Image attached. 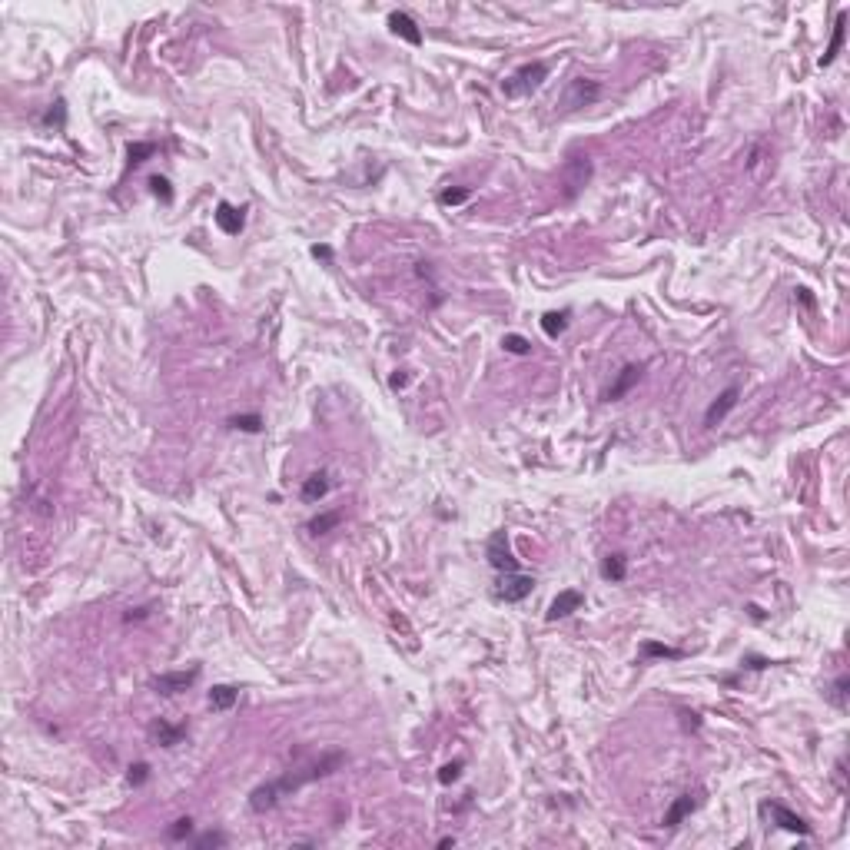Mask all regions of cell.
I'll use <instances>...</instances> for the list:
<instances>
[{"mask_svg": "<svg viewBox=\"0 0 850 850\" xmlns=\"http://www.w3.org/2000/svg\"><path fill=\"white\" fill-rule=\"evenodd\" d=\"M346 761V754L342 751H332V754H326L322 761H316V764H309V767H302V771H290L286 777H280V781H272V784H262V787H256V791L250 794V807L256 814H262V811H272L276 804L286 797L290 791H296V787H302V784H309V781H319V777H326V774H332L339 767V764Z\"/></svg>", "mask_w": 850, "mask_h": 850, "instance_id": "6da1fadb", "label": "cell"}, {"mask_svg": "<svg viewBox=\"0 0 850 850\" xmlns=\"http://www.w3.org/2000/svg\"><path fill=\"white\" fill-rule=\"evenodd\" d=\"M545 80H548V63H541V60H535V63H522L512 77L502 80V93L508 100L528 97L531 90H538Z\"/></svg>", "mask_w": 850, "mask_h": 850, "instance_id": "7a4b0ae2", "label": "cell"}, {"mask_svg": "<svg viewBox=\"0 0 850 850\" xmlns=\"http://www.w3.org/2000/svg\"><path fill=\"white\" fill-rule=\"evenodd\" d=\"M591 180V160L581 153H571L565 170H561V186H565V200H575V196L588 186Z\"/></svg>", "mask_w": 850, "mask_h": 850, "instance_id": "3957f363", "label": "cell"}, {"mask_svg": "<svg viewBox=\"0 0 850 850\" xmlns=\"http://www.w3.org/2000/svg\"><path fill=\"white\" fill-rule=\"evenodd\" d=\"M601 97V83L598 80H585V77H575L565 87V93H561L558 106L561 110H581V106H591L595 100Z\"/></svg>", "mask_w": 850, "mask_h": 850, "instance_id": "277c9868", "label": "cell"}, {"mask_svg": "<svg viewBox=\"0 0 850 850\" xmlns=\"http://www.w3.org/2000/svg\"><path fill=\"white\" fill-rule=\"evenodd\" d=\"M485 558H488V565H492L495 571H518V558L512 555V545H508V535L505 531H495L492 538H488V545H485Z\"/></svg>", "mask_w": 850, "mask_h": 850, "instance_id": "5b68a950", "label": "cell"}, {"mask_svg": "<svg viewBox=\"0 0 850 850\" xmlns=\"http://www.w3.org/2000/svg\"><path fill=\"white\" fill-rule=\"evenodd\" d=\"M196 677H200V667H190V671H166V675H156L153 681H150V687H153L156 695H180V691H186V687L196 685Z\"/></svg>", "mask_w": 850, "mask_h": 850, "instance_id": "8992f818", "label": "cell"}, {"mask_svg": "<svg viewBox=\"0 0 850 850\" xmlns=\"http://www.w3.org/2000/svg\"><path fill=\"white\" fill-rule=\"evenodd\" d=\"M761 814H767V817H771L777 827H784V831L801 834V837H807V834H811V827H807V821H804L801 814H794L791 807H784V804H777V801L761 804Z\"/></svg>", "mask_w": 850, "mask_h": 850, "instance_id": "52a82bcc", "label": "cell"}, {"mask_svg": "<svg viewBox=\"0 0 850 850\" xmlns=\"http://www.w3.org/2000/svg\"><path fill=\"white\" fill-rule=\"evenodd\" d=\"M535 588V578L531 575H522V571H505V578L498 581V598L505 601H522L531 595Z\"/></svg>", "mask_w": 850, "mask_h": 850, "instance_id": "ba28073f", "label": "cell"}, {"mask_svg": "<svg viewBox=\"0 0 850 850\" xmlns=\"http://www.w3.org/2000/svg\"><path fill=\"white\" fill-rule=\"evenodd\" d=\"M641 372H645V369H641V366H635V362H628V366H625V369H621V372H618V379H615V382H611V386L605 389V396H601V399H605V402H618L621 396H628L631 389L638 386V379H641Z\"/></svg>", "mask_w": 850, "mask_h": 850, "instance_id": "9c48e42d", "label": "cell"}, {"mask_svg": "<svg viewBox=\"0 0 850 850\" xmlns=\"http://www.w3.org/2000/svg\"><path fill=\"white\" fill-rule=\"evenodd\" d=\"M581 605H585V595H581V591H575V588H565V591H558V598L548 605L545 618H548V621H561V618H568L571 611H578Z\"/></svg>", "mask_w": 850, "mask_h": 850, "instance_id": "30bf717a", "label": "cell"}, {"mask_svg": "<svg viewBox=\"0 0 850 850\" xmlns=\"http://www.w3.org/2000/svg\"><path fill=\"white\" fill-rule=\"evenodd\" d=\"M737 396H741V389H737V386H727L724 392H721V396H717L715 402L707 406V412H705V425H707V429H715V425L721 422V419H724L727 412H731V409L737 406Z\"/></svg>", "mask_w": 850, "mask_h": 850, "instance_id": "8fae6325", "label": "cell"}, {"mask_svg": "<svg viewBox=\"0 0 850 850\" xmlns=\"http://www.w3.org/2000/svg\"><path fill=\"white\" fill-rule=\"evenodd\" d=\"M389 30L396 34V37L409 40L412 47H419L422 43V30H419V24L409 14H402V10H396V14H389Z\"/></svg>", "mask_w": 850, "mask_h": 850, "instance_id": "7c38bea8", "label": "cell"}, {"mask_svg": "<svg viewBox=\"0 0 850 850\" xmlns=\"http://www.w3.org/2000/svg\"><path fill=\"white\" fill-rule=\"evenodd\" d=\"M212 216H216V226H220L226 236H240L242 226H246V216H242V210H236L232 203H220Z\"/></svg>", "mask_w": 850, "mask_h": 850, "instance_id": "4fadbf2b", "label": "cell"}, {"mask_svg": "<svg viewBox=\"0 0 850 850\" xmlns=\"http://www.w3.org/2000/svg\"><path fill=\"white\" fill-rule=\"evenodd\" d=\"M695 807H697V797H695V794H681V797H677V801L671 804V807H667V814H665V821H661V827L675 831L677 824L685 821V817H687L691 811H695Z\"/></svg>", "mask_w": 850, "mask_h": 850, "instance_id": "5bb4252c", "label": "cell"}, {"mask_svg": "<svg viewBox=\"0 0 850 850\" xmlns=\"http://www.w3.org/2000/svg\"><path fill=\"white\" fill-rule=\"evenodd\" d=\"M844 30H847V14H837V24H834V37H831V43H827V50H824L821 67H831L834 60H837V53H841V47H844Z\"/></svg>", "mask_w": 850, "mask_h": 850, "instance_id": "9a60e30c", "label": "cell"}, {"mask_svg": "<svg viewBox=\"0 0 850 850\" xmlns=\"http://www.w3.org/2000/svg\"><path fill=\"white\" fill-rule=\"evenodd\" d=\"M326 492H329V475L326 472H316V475H309V478L302 482V502L316 505L319 498H326Z\"/></svg>", "mask_w": 850, "mask_h": 850, "instance_id": "2e32d148", "label": "cell"}, {"mask_svg": "<svg viewBox=\"0 0 850 850\" xmlns=\"http://www.w3.org/2000/svg\"><path fill=\"white\" fill-rule=\"evenodd\" d=\"M153 737L163 744V747H176V744L186 737V724H166V721H156Z\"/></svg>", "mask_w": 850, "mask_h": 850, "instance_id": "e0dca14e", "label": "cell"}, {"mask_svg": "<svg viewBox=\"0 0 850 850\" xmlns=\"http://www.w3.org/2000/svg\"><path fill=\"white\" fill-rule=\"evenodd\" d=\"M236 697H240V691L232 685H216L210 691V707L212 711H230V707L236 705Z\"/></svg>", "mask_w": 850, "mask_h": 850, "instance_id": "ac0fdd59", "label": "cell"}, {"mask_svg": "<svg viewBox=\"0 0 850 850\" xmlns=\"http://www.w3.org/2000/svg\"><path fill=\"white\" fill-rule=\"evenodd\" d=\"M541 329H545V336H551V339H558L565 329H568V312L561 309V312H545L541 316Z\"/></svg>", "mask_w": 850, "mask_h": 850, "instance_id": "d6986e66", "label": "cell"}, {"mask_svg": "<svg viewBox=\"0 0 850 850\" xmlns=\"http://www.w3.org/2000/svg\"><path fill=\"white\" fill-rule=\"evenodd\" d=\"M601 575H605L608 581H625V575H628V561H625V555H608L605 565H601Z\"/></svg>", "mask_w": 850, "mask_h": 850, "instance_id": "ffe728a7", "label": "cell"}, {"mask_svg": "<svg viewBox=\"0 0 850 850\" xmlns=\"http://www.w3.org/2000/svg\"><path fill=\"white\" fill-rule=\"evenodd\" d=\"M342 522V512H322V515H316V518H309V535H326V531H332L336 525Z\"/></svg>", "mask_w": 850, "mask_h": 850, "instance_id": "44dd1931", "label": "cell"}, {"mask_svg": "<svg viewBox=\"0 0 850 850\" xmlns=\"http://www.w3.org/2000/svg\"><path fill=\"white\" fill-rule=\"evenodd\" d=\"M641 657H671V661H677V657H685V651L671 645H657V641H645L641 645Z\"/></svg>", "mask_w": 850, "mask_h": 850, "instance_id": "7402d4cb", "label": "cell"}, {"mask_svg": "<svg viewBox=\"0 0 850 850\" xmlns=\"http://www.w3.org/2000/svg\"><path fill=\"white\" fill-rule=\"evenodd\" d=\"M502 349H505V352H512V356H528L531 342L525 336H518V332H508V336L502 339Z\"/></svg>", "mask_w": 850, "mask_h": 850, "instance_id": "603a6c76", "label": "cell"}, {"mask_svg": "<svg viewBox=\"0 0 850 850\" xmlns=\"http://www.w3.org/2000/svg\"><path fill=\"white\" fill-rule=\"evenodd\" d=\"M153 153H156V143H130V150H126V156H130V166H143Z\"/></svg>", "mask_w": 850, "mask_h": 850, "instance_id": "cb8c5ba5", "label": "cell"}, {"mask_svg": "<svg viewBox=\"0 0 850 850\" xmlns=\"http://www.w3.org/2000/svg\"><path fill=\"white\" fill-rule=\"evenodd\" d=\"M150 190H153V196H160L163 203H173V190H170V180H166V176H150Z\"/></svg>", "mask_w": 850, "mask_h": 850, "instance_id": "d4e9b609", "label": "cell"}, {"mask_svg": "<svg viewBox=\"0 0 850 850\" xmlns=\"http://www.w3.org/2000/svg\"><path fill=\"white\" fill-rule=\"evenodd\" d=\"M230 425L232 429H242V432H262V419L260 416H232Z\"/></svg>", "mask_w": 850, "mask_h": 850, "instance_id": "484cf974", "label": "cell"}, {"mask_svg": "<svg viewBox=\"0 0 850 850\" xmlns=\"http://www.w3.org/2000/svg\"><path fill=\"white\" fill-rule=\"evenodd\" d=\"M847 687H850V681H847V675H841L837 681H834V687H831V701L837 707H847Z\"/></svg>", "mask_w": 850, "mask_h": 850, "instance_id": "4316f807", "label": "cell"}, {"mask_svg": "<svg viewBox=\"0 0 850 850\" xmlns=\"http://www.w3.org/2000/svg\"><path fill=\"white\" fill-rule=\"evenodd\" d=\"M468 196H472V190H442L439 203H442V206H462Z\"/></svg>", "mask_w": 850, "mask_h": 850, "instance_id": "83f0119b", "label": "cell"}, {"mask_svg": "<svg viewBox=\"0 0 850 850\" xmlns=\"http://www.w3.org/2000/svg\"><path fill=\"white\" fill-rule=\"evenodd\" d=\"M146 777H150V764L140 761L130 767V774H126V781H130V787H140V784H146Z\"/></svg>", "mask_w": 850, "mask_h": 850, "instance_id": "f1b7e54d", "label": "cell"}, {"mask_svg": "<svg viewBox=\"0 0 850 850\" xmlns=\"http://www.w3.org/2000/svg\"><path fill=\"white\" fill-rule=\"evenodd\" d=\"M190 831H193V821H190V817H180V821H173V827H170V841H183V837H190Z\"/></svg>", "mask_w": 850, "mask_h": 850, "instance_id": "f546056e", "label": "cell"}, {"mask_svg": "<svg viewBox=\"0 0 850 850\" xmlns=\"http://www.w3.org/2000/svg\"><path fill=\"white\" fill-rule=\"evenodd\" d=\"M462 767H465L462 761H452V764H445L442 771H439V781H442V784H452V781H459V777H462Z\"/></svg>", "mask_w": 850, "mask_h": 850, "instance_id": "4dcf8cb0", "label": "cell"}, {"mask_svg": "<svg viewBox=\"0 0 850 850\" xmlns=\"http://www.w3.org/2000/svg\"><path fill=\"white\" fill-rule=\"evenodd\" d=\"M196 847H226V834H220V831L203 834V837L196 841Z\"/></svg>", "mask_w": 850, "mask_h": 850, "instance_id": "1f68e13d", "label": "cell"}, {"mask_svg": "<svg viewBox=\"0 0 850 850\" xmlns=\"http://www.w3.org/2000/svg\"><path fill=\"white\" fill-rule=\"evenodd\" d=\"M312 256L316 260H332V246H312Z\"/></svg>", "mask_w": 850, "mask_h": 850, "instance_id": "d6a6232c", "label": "cell"}, {"mask_svg": "<svg viewBox=\"0 0 850 850\" xmlns=\"http://www.w3.org/2000/svg\"><path fill=\"white\" fill-rule=\"evenodd\" d=\"M389 386H392V389H402V386H406V376H402V372H396V376L389 379Z\"/></svg>", "mask_w": 850, "mask_h": 850, "instance_id": "836d02e7", "label": "cell"}, {"mask_svg": "<svg viewBox=\"0 0 850 850\" xmlns=\"http://www.w3.org/2000/svg\"><path fill=\"white\" fill-rule=\"evenodd\" d=\"M797 299L804 302V306H814V299H811V292L807 290H797Z\"/></svg>", "mask_w": 850, "mask_h": 850, "instance_id": "e575fe53", "label": "cell"}]
</instances>
